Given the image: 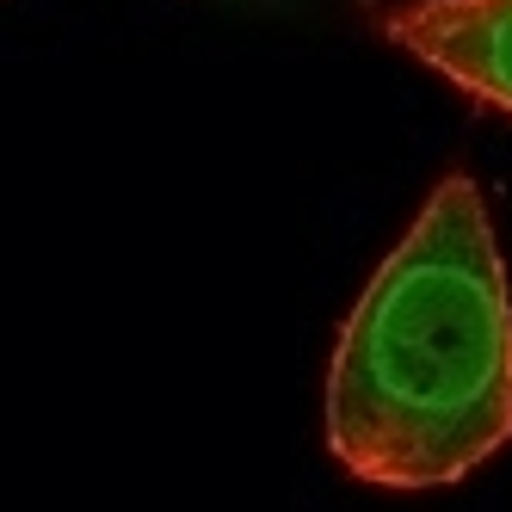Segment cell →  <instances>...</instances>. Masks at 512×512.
Instances as JSON below:
<instances>
[{
	"label": "cell",
	"mask_w": 512,
	"mask_h": 512,
	"mask_svg": "<svg viewBox=\"0 0 512 512\" xmlns=\"http://www.w3.org/2000/svg\"><path fill=\"white\" fill-rule=\"evenodd\" d=\"M512 438V290L469 173L438 179L352 303L327 445L377 488H445Z\"/></svg>",
	"instance_id": "cell-1"
},
{
	"label": "cell",
	"mask_w": 512,
	"mask_h": 512,
	"mask_svg": "<svg viewBox=\"0 0 512 512\" xmlns=\"http://www.w3.org/2000/svg\"><path fill=\"white\" fill-rule=\"evenodd\" d=\"M383 31L451 87L512 118V0H401L383 13Z\"/></svg>",
	"instance_id": "cell-2"
}]
</instances>
